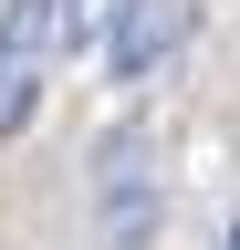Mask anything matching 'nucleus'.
<instances>
[{
    "label": "nucleus",
    "mask_w": 240,
    "mask_h": 250,
    "mask_svg": "<svg viewBox=\"0 0 240 250\" xmlns=\"http://www.w3.org/2000/svg\"><path fill=\"white\" fill-rule=\"evenodd\" d=\"M42 104V62H21V52H0V136H21Z\"/></svg>",
    "instance_id": "7ed1b4c3"
},
{
    "label": "nucleus",
    "mask_w": 240,
    "mask_h": 250,
    "mask_svg": "<svg viewBox=\"0 0 240 250\" xmlns=\"http://www.w3.org/2000/svg\"><path fill=\"white\" fill-rule=\"evenodd\" d=\"M94 11H105V0H11V11H0V52H21V62H63V52H84Z\"/></svg>",
    "instance_id": "f257e3e1"
},
{
    "label": "nucleus",
    "mask_w": 240,
    "mask_h": 250,
    "mask_svg": "<svg viewBox=\"0 0 240 250\" xmlns=\"http://www.w3.org/2000/svg\"><path fill=\"white\" fill-rule=\"evenodd\" d=\"M219 250H240V219H230V240H219Z\"/></svg>",
    "instance_id": "20e7f679"
},
{
    "label": "nucleus",
    "mask_w": 240,
    "mask_h": 250,
    "mask_svg": "<svg viewBox=\"0 0 240 250\" xmlns=\"http://www.w3.org/2000/svg\"><path fill=\"white\" fill-rule=\"evenodd\" d=\"M177 31H188V11H177V0H115V73L146 83V73L177 52Z\"/></svg>",
    "instance_id": "f03ea898"
}]
</instances>
